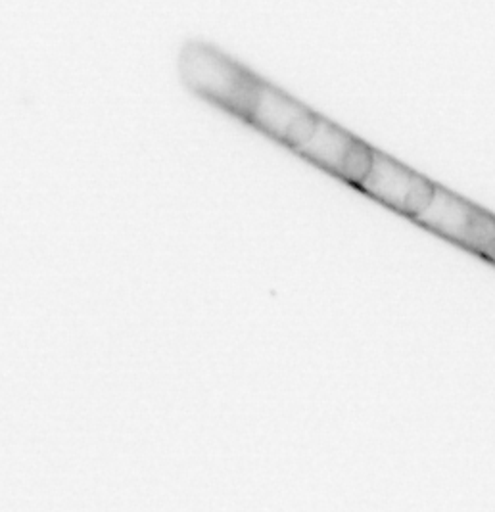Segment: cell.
Returning a JSON list of instances; mask_svg holds the SVG:
<instances>
[{
    "label": "cell",
    "mask_w": 495,
    "mask_h": 512,
    "mask_svg": "<svg viewBox=\"0 0 495 512\" xmlns=\"http://www.w3.org/2000/svg\"><path fill=\"white\" fill-rule=\"evenodd\" d=\"M229 116L254 127L286 150L298 152L313 137L321 116L250 70Z\"/></svg>",
    "instance_id": "cell-1"
},
{
    "label": "cell",
    "mask_w": 495,
    "mask_h": 512,
    "mask_svg": "<svg viewBox=\"0 0 495 512\" xmlns=\"http://www.w3.org/2000/svg\"><path fill=\"white\" fill-rule=\"evenodd\" d=\"M421 229L488 261L495 248V215L438 185L432 202L413 219Z\"/></svg>",
    "instance_id": "cell-2"
},
{
    "label": "cell",
    "mask_w": 495,
    "mask_h": 512,
    "mask_svg": "<svg viewBox=\"0 0 495 512\" xmlns=\"http://www.w3.org/2000/svg\"><path fill=\"white\" fill-rule=\"evenodd\" d=\"M375 152L377 148L321 116L313 137L296 156L357 190L373 169Z\"/></svg>",
    "instance_id": "cell-3"
},
{
    "label": "cell",
    "mask_w": 495,
    "mask_h": 512,
    "mask_svg": "<svg viewBox=\"0 0 495 512\" xmlns=\"http://www.w3.org/2000/svg\"><path fill=\"white\" fill-rule=\"evenodd\" d=\"M436 187L438 183L426 179L419 171L377 150L373 169L357 192L413 221L428 208Z\"/></svg>",
    "instance_id": "cell-4"
},
{
    "label": "cell",
    "mask_w": 495,
    "mask_h": 512,
    "mask_svg": "<svg viewBox=\"0 0 495 512\" xmlns=\"http://www.w3.org/2000/svg\"><path fill=\"white\" fill-rule=\"evenodd\" d=\"M488 263H492V265H495V248L494 252H492V256H490V259H488Z\"/></svg>",
    "instance_id": "cell-5"
}]
</instances>
